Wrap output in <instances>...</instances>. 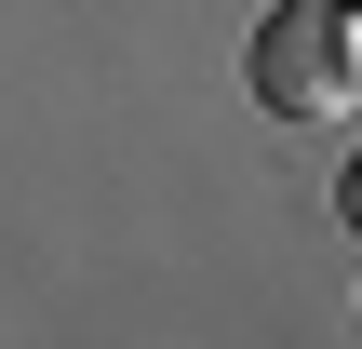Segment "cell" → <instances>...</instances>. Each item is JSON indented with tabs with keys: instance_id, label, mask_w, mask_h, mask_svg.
Returning <instances> with one entry per match:
<instances>
[{
	"instance_id": "6da1fadb",
	"label": "cell",
	"mask_w": 362,
	"mask_h": 349,
	"mask_svg": "<svg viewBox=\"0 0 362 349\" xmlns=\"http://www.w3.org/2000/svg\"><path fill=\"white\" fill-rule=\"evenodd\" d=\"M242 67H255V108H282V121L362 108V27H349V0H282Z\"/></svg>"
},
{
	"instance_id": "7a4b0ae2",
	"label": "cell",
	"mask_w": 362,
	"mask_h": 349,
	"mask_svg": "<svg viewBox=\"0 0 362 349\" xmlns=\"http://www.w3.org/2000/svg\"><path fill=\"white\" fill-rule=\"evenodd\" d=\"M336 215H349V229H362V148H349V175H336Z\"/></svg>"
}]
</instances>
